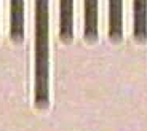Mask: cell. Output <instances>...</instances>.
I'll use <instances>...</instances> for the list:
<instances>
[{"instance_id":"obj_1","label":"cell","mask_w":147,"mask_h":131,"mask_svg":"<svg viewBox=\"0 0 147 131\" xmlns=\"http://www.w3.org/2000/svg\"><path fill=\"white\" fill-rule=\"evenodd\" d=\"M35 104L48 106V2L35 3Z\"/></svg>"},{"instance_id":"obj_2","label":"cell","mask_w":147,"mask_h":131,"mask_svg":"<svg viewBox=\"0 0 147 131\" xmlns=\"http://www.w3.org/2000/svg\"><path fill=\"white\" fill-rule=\"evenodd\" d=\"M98 37V3L85 2V38L90 42Z\"/></svg>"},{"instance_id":"obj_3","label":"cell","mask_w":147,"mask_h":131,"mask_svg":"<svg viewBox=\"0 0 147 131\" xmlns=\"http://www.w3.org/2000/svg\"><path fill=\"white\" fill-rule=\"evenodd\" d=\"M24 3L21 0L19 2H11V38L15 42H21L22 40V34H24V22H22V10Z\"/></svg>"},{"instance_id":"obj_4","label":"cell","mask_w":147,"mask_h":131,"mask_svg":"<svg viewBox=\"0 0 147 131\" xmlns=\"http://www.w3.org/2000/svg\"><path fill=\"white\" fill-rule=\"evenodd\" d=\"M146 7V2H134V37L139 42H144L147 37Z\"/></svg>"},{"instance_id":"obj_5","label":"cell","mask_w":147,"mask_h":131,"mask_svg":"<svg viewBox=\"0 0 147 131\" xmlns=\"http://www.w3.org/2000/svg\"><path fill=\"white\" fill-rule=\"evenodd\" d=\"M110 22H109V34L112 40L121 38V2H110Z\"/></svg>"},{"instance_id":"obj_6","label":"cell","mask_w":147,"mask_h":131,"mask_svg":"<svg viewBox=\"0 0 147 131\" xmlns=\"http://www.w3.org/2000/svg\"><path fill=\"white\" fill-rule=\"evenodd\" d=\"M72 2H61V38L69 42L72 38Z\"/></svg>"}]
</instances>
